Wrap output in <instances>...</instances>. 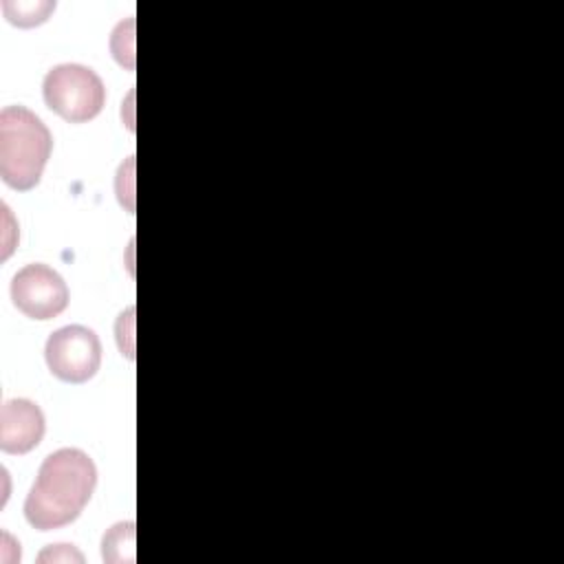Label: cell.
I'll return each instance as SVG.
<instances>
[{
	"mask_svg": "<svg viewBox=\"0 0 564 564\" xmlns=\"http://www.w3.org/2000/svg\"><path fill=\"white\" fill-rule=\"evenodd\" d=\"M55 9V2H2V11L11 24L35 26L42 24L48 13Z\"/></svg>",
	"mask_w": 564,
	"mask_h": 564,
	"instance_id": "cell-7",
	"label": "cell"
},
{
	"mask_svg": "<svg viewBox=\"0 0 564 564\" xmlns=\"http://www.w3.org/2000/svg\"><path fill=\"white\" fill-rule=\"evenodd\" d=\"M95 485L97 469L88 454L75 447L48 454L24 500L29 524L40 531L70 524L88 505Z\"/></svg>",
	"mask_w": 564,
	"mask_h": 564,
	"instance_id": "cell-1",
	"label": "cell"
},
{
	"mask_svg": "<svg viewBox=\"0 0 564 564\" xmlns=\"http://www.w3.org/2000/svg\"><path fill=\"white\" fill-rule=\"evenodd\" d=\"M101 553L106 562H128V557L123 555V549L134 546V522H119L115 524L101 542Z\"/></svg>",
	"mask_w": 564,
	"mask_h": 564,
	"instance_id": "cell-8",
	"label": "cell"
},
{
	"mask_svg": "<svg viewBox=\"0 0 564 564\" xmlns=\"http://www.w3.org/2000/svg\"><path fill=\"white\" fill-rule=\"evenodd\" d=\"M44 414L29 399H9L0 410V447L7 454H26L44 436Z\"/></svg>",
	"mask_w": 564,
	"mask_h": 564,
	"instance_id": "cell-6",
	"label": "cell"
},
{
	"mask_svg": "<svg viewBox=\"0 0 564 564\" xmlns=\"http://www.w3.org/2000/svg\"><path fill=\"white\" fill-rule=\"evenodd\" d=\"M42 555H51L53 560H77V562H82V555L79 553H75L70 546H66V544H57L55 549H51V551H46V553H42Z\"/></svg>",
	"mask_w": 564,
	"mask_h": 564,
	"instance_id": "cell-9",
	"label": "cell"
},
{
	"mask_svg": "<svg viewBox=\"0 0 564 564\" xmlns=\"http://www.w3.org/2000/svg\"><path fill=\"white\" fill-rule=\"evenodd\" d=\"M11 300L26 317L51 319L68 306V286L57 271L35 262L13 275Z\"/></svg>",
	"mask_w": 564,
	"mask_h": 564,
	"instance_id": "cell-5",
	"label": "cell"
},
{
	"mask_svg": "<svg viewBox=\"0 0 564 564\" xmlns=\"http://www.w3.org/2000/svg\"><path fill=\"white\" fill-rule=\"evenodd\" d=\"M48 370L68 383H84L95 377L101 364L99 337L79 324L55 330L44 348Z\"/></svg>",
	"mask_w": 564,
	"mask_h": 564,
	"instance_id": "cell-4",
	"label": "cell"
},
{
	"mask_svg": "<svg viewBox=\"0 0 564 564\" xmlns=\"http://www.w3.org/2000/svg\"><path fill=\"white\" fill-rule=\"evenodd\" d=\"M44 101L68 123L95 119L106 104V88L99 75L82 64H59L44 77Z\"/></svg>",
	"mask_w": 564,
	"mask_h": 564,
	"instance_id": "cell-3",
	"label": "cell"
},
{
	"mask_svg": "<svg viewBox=\"0 0 564 564\" xmlns=\"http://www.w3.org/2000/svg\"><path fill=\"white\" fill-rule=\"evenodd\" d=\"M53 139L42 119L24 106L0 112V176L13 189H33L51 156Z\"/></svg>",
	"mask_w": 564,
	"mask_h": 564,
	"instance_id": "cell-2",
	"label": "cell"
}]
</instances>
